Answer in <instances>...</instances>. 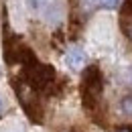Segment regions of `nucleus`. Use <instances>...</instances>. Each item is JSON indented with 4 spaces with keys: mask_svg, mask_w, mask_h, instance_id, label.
<instances>
[{
    "mask_svg": "<svg viewBox=\"0 0 132 132\" xmlns=\"http://www.w3.org/2000/svg\"><path fill=\"white\" fill-rule=\"evenodd\" d=\"M79 92H81V104L85 112L92 118H98V112L102 110V96H104V75L98 65H89L83 71Z\"/></svg>",
    "mask_w": 132,
    "mask_h": 132,
    "instance_id": "f257e3e1",
    "label": "nucleus"
},
{
    "mask_svg": "<svg viewBox=\"0 0 132 132\" xmlns=\"http://www.w3.org/2000/svg\"><path fill=\"white\" fill-rule=\"evenodd\" d=\"M14 89H16V96H18V100H20V104H22L27 116H29L33 122H37V124L43 122V108H41V102H39L37 92H35L24 79H22V83L14 81Z\"/></svg>",
    "mask_w": 132,
    "mask_h": 132,
    "instance_id": "f03ea898",
    "label": "nucleus"
},
{
    "mask_svg": "<svg viewBox=\"0 0 132 132\" xmlns=\"http://www.w3.org/2000/svg\"><path fill=\"white\" fill-rule=\"evenodd\" d=\"M65 63L73 71H77V69H81L83 65H85V53H83L81 47H71V49L67 51L65 55Z\"/></svg>",
    "mask_w": 132,
    "mask_h": 132,
    "instance_id": "7ed1b4c3",
    "label": "nucleus"
},
{
    "mask_svg": "<svg viewBox=\"0 0 132 132\" xmlns=\"http://www.w3.org/2000/svg\"><path fill=\"white\" fill-rule=\"evenodd\" d=\"M89 2L92 6H100V8H108V10H114L122 4V0H85Z\"/></svg>",
    "mask_w": 132,
    "mask_h": 132,
    "instance_id": "20e7f679",
    "label": "nucleus"
},
{
    "mask_svg": "<svg viewBox=\"0 0 132 132\" xmlns=\"http://www.w3.org/2000/svg\"><path fill=\"white\" fill-rule=\"evenodd\" d=\"M120 112H122V116H126V118H132V96L122 98V102H120Z\"/></svg>",
    "mask_w": 132,
    "mask_h": 132,
    "instance_id": "39448f33",
    "label": "nucleus"
},
{
    "mask_svg": "<svg viewBox=\"0 0 132 132\" xmlns=\"http://www.w3.org/2000/svg\"><path fill=\"white\" fill-rule=\"evenodd\" d=\"M118 132H132V130H128V128H122V130H118Z\"/></svg>",
    "mask_w": 132,
    "mask_h": 132,
    "instance_id": "423d86ee",
    "label": "nucleus"
},
{
    "mask_svg": "<svg viewBox=\"0 0 132 132\" xmlns=\"http://www.w3.org/2000/svg\"><path fill=\"white\" fill-rule=\"evenodd\" d=\"M2 108H4V104H2V100H0V114H2Z\"/></svg>",
    "mask_w": 132,
    "mask_h": 132,
    "instance_id": "0eeeda50",
    "label": "nucleus"
}]
</instances>
